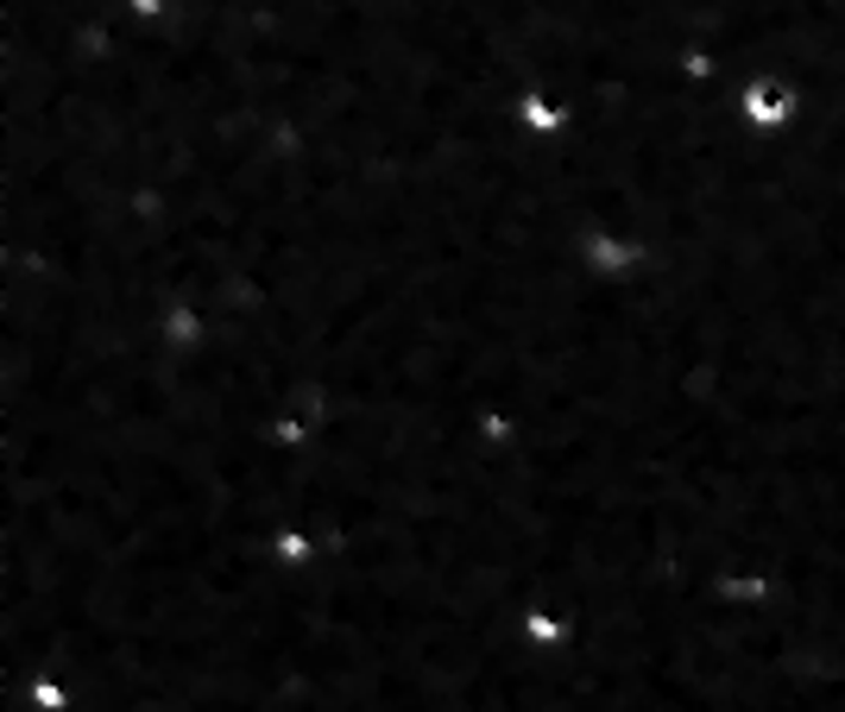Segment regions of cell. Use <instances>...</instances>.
I'll list each match as a JSON object with an SVG mask.
<instances>
[{"label": "cell", "instance_id": "1", "mask_svg": "<svg viewBox=\"0 0 845 712\" xmlns=\"http://www.w3.org/2000/svg\"><path fill=\"white\" fill-rule=\"evenodd\" d=\"M751 120H788V96L776 82H764V89L751 96Z\"/></svg>", "mask_w": 845, "mask_h": 712}]
</instances>
